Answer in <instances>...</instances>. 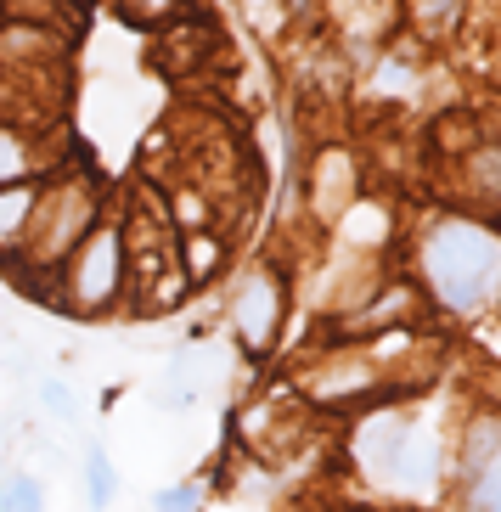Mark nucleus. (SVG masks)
<instances>
[{"label": "nucleus", "instance_id": "obj_11", "mask_svg": "<svg viewBox=\"0 0 501 512\" xmlns=\"http://www.w3.org/2000/svg\"><path fill=\"white\" fill-rule=\"evenodd\" d=\"M40 203V181H23V186H0V254L12 259L23 248V231H29V214Z\"/></svg>", "mask_w": 501, "mask_h": 512}, {"label": "nucleus", "instance_id": "obj_10", "mask_svg": "<svg viewBox=\"0 0 501 512\" xmlns=\"http://www.w3.org/2000/svg\"><path fill=\"white\" fill-rule=\"evenodd\" d=\"M333 6V23L338 34L350 40L355 51H378L383 40H389V29H395V17H400V0H327Z\"/></svg>", "mask_w": 501, "mask_h": 512}, {"label": "nucleus", "instance_id": "obj_7", "mask_svg": "<svg viewBox=\"0 0 501 512\" xmlns=\"http://www.w3.org/2000/svg\"><path fill=\"white\" fill-rule=\"evenodd\" d=\"M214 51H220V29H214L198 6H192V12H181L175 23H164V29L152 34V57H158V68H164V74L203 68V62H214Z\"/></svg>", "mask_w": 501, "mask_h": 512}, {"label": "nucleus", "instance_id": "obj_17", "mask_svg": "<svg viewBox=\"0 0 501 512\" xmlns=\"http://www.w3.org/2000/svg\"><path fill=\"white\" fill-rule=\"evenodd\" d=\"M0 23H34V29L74 34V23H68V6H62V0H0Z\"/></svg>", "mask_w": 501, "mask_h": 512}, {"label": "nucleus", "instance_id": "obj_22", "mask_svg": "<svg viewBox=\"0 0 501 512\" xmlns=\"http://www.w3.org/2000/svg\"><path fill=\"white\" fill-rule=\"evenodd\" d=\"M62 6H96V0H62Z\"/></svg>", "mask_w": 501, "mask_h": 512}, {"label": "nucleus", "instance_id": "obj_24", "mask_svg": "<svg viewBox=\"0 0 501 512\" xmlns=\"http://www.w3.org/2000/svg\"><path fill=\"white\" fill-rule=\"evenodd\" d=\"M496 79H501V74H496Z\"/></svg>", "mask_w": 501, "mask_h": 512}, {"label": "nucleus", "instance_id": "obj_1", "mask_svg": "<svg viewBox=\"0 0 501 512\" xmlns=\"http://www.w3.org/2000/svg\"><path fill=\"white\" fill-rule=\"evenodd\" d=\"M411 276L428 304L445 316H485L501 304V231L496 220L468 209H445L423 220L411 242Z\"/></svg>", "mask_w": 501, "mask_h": 512}, {"label": "nucleus", "instance_id": "obj_23", "mask_svg": "<svg viewBox=\"0 0 501 512\" xmlns=\"http://www.w3.org/2000/svg\"><path fill=\"white\" fill-rule=\"evenodd\" d=\"M0 439H6V428H0Z\"/></svg>", "mask_w": 501, "mask_h": 512}, {"label": "nucleus", "instance_id": "obj_9", "mask_svg": "<svg viewBox=\"0 0 501 512\" xmlns=\"http://www.w3.org/2000/svg\"><path fill=\"white\" fill-rule=\"evenodd\" d=\"M57 158H46V130H23V124L0 119V186L46 181Z\"/></svg>", "mask_w": 501, "mask_h": 512}, {"label": "nucleus", "instance_id": "obj_19", "mask_svg": "<svg viewBox=\"0 0 501 512\" xmlns=\"http://www.w3.org/2000/svg\"><path fill=\"white\" fill-rule=\"evenodd\" d=\"M40 406L51 411L57 422H74V411H79V400H74V389H68V377H40Z\"/></svg>", "mask_w": 501, "mask_h": 512}, {"label": "nucleus", "instance_id": "obj_4", "mask_svg": "<svg viewBox=\"0 0 501 512\" xmlns=\"http://www.w3.org/2000/svg\"><path fill=\"white\" fill-rule=\"evenodd\" d=\"M282 316H288V276L276 259H254L237 271L231 282V299H226V321H231V338L243 355H271L276 338H282Z\"/></svg>", "mask_w": 501, "mask_h": 512}, {"label": "nucleus", "instance_id": "obj_8", "mask_svg": "<svg viewBox=\"0 0 501 512\" xmlns=\"http://www.w3.org/2000/svg\"><path fill=\"white\" fill-rule=\"evenodd\" d=\"M406 428H411L406 411L366 406V417L355 422V434H350V456H355V467H361L366 479H383V473L395 467L400 445H406Z\"/></svg>", "mask_w": 501, "mask_h": 512}, {"label": "nucleus", "instance_id": "obj_18", "mask_svg": "<svg viewBox=\"0 0 501 512\" xmlns=\"http://www.w3.org/2000/svg\"><path fill=\"white\" fill-rule=\"evenodd\" d=\"M0 512H46V484L34 479V473L0 479Z\"/></svg>", "mask_w": 501, "mask_h": 512}, {"label": "nucleus", "instance_id": "obj_13", "mask_svg": "<svg viewBox=\"0 0 501 512\" xmlns=\"http://www.w3.org/2000/svg\"><path fill=\"white\" fill-rule=\"evenodd\" d=\"M462 12H468V0H406L411 29L423 34V40H445V34H456L462 29Z\"/></svg>", "mask_w": 501, "mask_h": 512}, {"label": "nucleus", "instance_id": "obj_3", "mask_svg": "<svg viewBox=\"0 0 501 512\" xmlns=\"http://www.w3.org/2000/svg\"><path fill=\"white\" fill-rule=\"evenodd\" d=\"M130 293V254H124L119 220H96L62 259V310L74 316H107Z\"/></svg>", "mask_w": 501, "mask_h": 512}, {"label": "nucleus", "instance_id": "obj_2", "mask_svg": "<svg viewBox=\"0 0 501 512\" xmlns=\"http://www.w3.org/2000/svg\"><path fill=\"white\" fill-rule=\"evenodd\" d=\"M102 220V181L85 169H51L40 181V203L29 214L23 248L12 265H34V271H62V259L74 254V242Z\"/></svg>", "mask_w": 501, "mask_h": 512}, {"label": "nucleus", "instance_id": "obj_6", "mask_svg": "<svg viewBox=\"0 0 501 512\" xmlns=\"http://www.w3.org/2000/svg\"><path fill=\"white\" fill-rule=\"evenodd\" d=\"M440 479H445V434L434 428V422L411 417L406 445H400L395 467H389L378 484L383 490H395V496H406V501H428L434 490H440Z\"/></svg>", "mask_w": 501, "mask_h": 512}, {"label": "nucleus", "instance_id": "obj_20", "mask_svg": "<svg viewBox=\"0 0 501 512\" xmlns=\"http://www.w3.org/2000/svg\"><path fill=\"white\" fill-rule=\"evenodd\" d=\"M158 512H198V490L192 484H175V490H158V501H152Z\"/></svg>", "mask_w": 501, "mask_h": 512}, {"label": "nucleus", "instance_id": "obj_14", "mask_svg": "<svg viewBox=\"0 0 501 512\" xmlns=\"http://www.w3.org/2000/svg\"><path fill=\"white\" fill-rule=\"evenodd\" d=\"M462 496H468V512H501V445L462 473Z\"/></svg>", "mask_w": 501, "mask_h": 512}, {"label": "nucleus", "instance_id": "obj_15", "mask_svg": "<svg viewBox=\"0 0 501 512\" xmlns=\"http://www.w3.org/2000/svg\"><path fill=\"white\" fill-rule=\"evenodd\" d=\"M107 6H113V17H124L130 29H147V34H158L164 23L192 12V0H107Z\"/></svg>", "mask_w": 501, "mask_h": 512}, {"label": "nucleus", "instance_id": "obj_5", "mask_svg": "<svg viewBox=\"0 0 501 512\" xmlns=\"http://www.w3.org/2000/svg\"><path fill=\"white\" fill-rule=\"evenodd\" d=\"M304 197H310V214L338 226L344 214L361 203V164H355L350 147H316L310 169H304Z\"/></svg>", "mask_w": 501, "mask_h": 512}, {"label": "nucleus", "instance_id": "obj_21", "mask_svg": "<svg viewBox=\"0 0 501 512\" xmlns=\"http://www.w3.org/2000/svg\"><path fill=\"white\" fill-rule=\"evenodd\" d=\"M282 6H288V12H304V6H310V0H282Z\"/></svg>", "mask_w": 501, "mask_h": 512}, {"label": "nucleus", "instance_id": "obj_16", "mask_svg": "<svg viewBox=\"0 0 501 512\" xmlns=\"http://www.w3.org/2000/svg\"><path fill=\"white\" fill-rule=\"evenodd\" d=\"M85 501H91V512H107L113 507V496H119V467H113V456L102 451V445H91L85 451Z\"/></svg>", "mask_w": 501, "mask_h": 512}, {"label": "nucleus", "instance_id": "obj_12", "mask_svg": "<svg viewBox=\"0 0 501 512\" xmlns=\"http://www.w3.org/2000/svg\"><path fill=\"white\" fill-rule=\"evenodd\" d=\"M462 186H468L473 203H485V209H501V147H479L462 152Z\"/></svg>", "mask_w": 501, "mask_h": 512}]
</instances>
